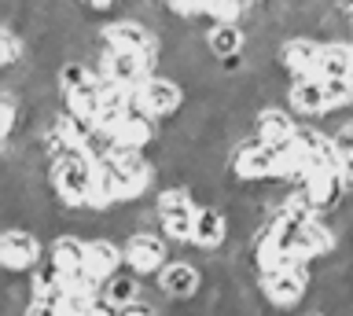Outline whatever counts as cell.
Masks as SVG:
<instances>
[{
  "label": "cell",
  "mask_w": 353,
  "mask_h": 316,
  "mask_svg": "<svg viewBox=\"0 0 353 316\" xmlns=\"http://www.w3.org/2000/svg\"><path fill=\"white\" fill-rule=\"evenodd\" d=\"M92 184H96V166L85 155L52 162V191L59 195V202L70 213L92 206Z\"/></svg>",
  "instance_id": "1"
},
{
  "label": "cell",
  "mask_w": 353,
  "mask_h": 316,
  "mask_svg": "<svg viewBox=\"0 0 353 316\" xmlns=\"http://www.w3.org/2000/svg\"><path fill=\"white\" fill-rule=\"evenodd\" d=\"M195 206H192V195L188 188H165L159 195V224H162V235H170L173 243H192V232H195Z\"/></svg>",
  "instance_id": "2"
},
{
  "label": "cell",
  "mask_w": 353,
  "mask_h": 316,
  "mask_svg": "<svg viewBox=\"0 0 353 316\" xmlns=\"http://www.w3.org/2000/svg\"><path fill=\"white\" fill-rule=\"evenodd\" d=\"M103 41L110 52H132V56H140L148 67L154 70V59H159V37H154V30H148L143 23H114L103 30Z\"/></svg>",
  "instance_id": "3"
},
{
  "label": "cell",
  "mask_w": 353,
  "mask_h": 316,
  "mask_svg": "<svg viewBox=\"0 0 353 316\" xmlns=\"http://www.w3.org/2000/svg\"><path fill=\"white\" fill-rule=\"evenodd\" d=\"M232 173L239 180H269L276 177V151L269 144H261L258 136L239 140L236 155H232Z\"/></svg>",
  "instance_id": "4"
},
{
  "label": "cell",
  "mask_w": 353,
  "mask_h": 316,
  "mask_svg": "<svg viewBox=\"0 0 353 316\" xmlns=\"http://www.w3.org/2000/svg\"><path fill=\"white\" fill-rule=\"evenodd\" d=\"M0 261H4L8 272H33L41 261V243L33 232H22V228H8L4 239H0Z\"/></svg>",
  "instance_id": "5"
},
{
  "label": "cell",
  "mask_w": 353,
  "mask_h": 316,
  "mask_svg": "<svg viewBox=\"0 0 353 316\" xmlns=\"http://www.w3.org/2000/svg\"><path fill=\"white\" fill-rule=\"evenodd\" d=\"M125 261L132 265V272L151 276V272L165 268V239L154 232H132L125 243Z\"/></svg>",
  "instance_id": "6"
},
{
  "label": "cell",
  "mask_w": 353,
  "mask_h": 316,
  "mask_svg": "<svg viewBox=\"0 0 353 316\" xmlns=\"http://www.w3.org/2000/svg\"><path fill=\"white\" fill-rule=\"evenodd\" d=\"M137 100L151 118H162V114H173L176 107L184 103V92H181V85L170 81V78H148L137 89Z\"/></svg>",
  "instance_id": "7"
},
{
  "label": "cell",
  "mask_w": 353,
  "mask_h": 316,
  "mask_svg": "<svg viewBox=\"0 0 353 316\" xmlns=\"http://www.w3.org/2000/svg\"><path fill=\"white\" fill-rule=\"evenodd\" d=\"M261 287H265V298L272 305H298L305 294V268H280V272H265L261 276Z\"/></svg>",
  "instance_id": "8"
},
{
  "label": "cell",
  "mask_w": 353,
  "mask_h": 316,
  "mask_svg": "<svg viewBox=\"0 0 353 316\" xmlns=\"http://www.w3.org/2000/svg\"><path fill=\"white\" fill-rule=\"evenodd\" d=\"M159 283H162V294L173 302H192L195 291H199V272L192 261H170L162 272H159Z\"/></svg>",
  "instance_id": "9"
},
{
  "label": "cell",
  "mask_w": 353,
  "mask_h": 316,
  "mask_svg": "<svg viewBox=\"0 0 353 316\" xmlns=\"http://www.w3.org/2000/svg\"><path fill=\"white\" fill-rule=\"evenodd\" d=\"M258 140L261 144H269L272 151H280V147H287L294 140V133H298V125L287 118L280 107H265V111H258Z\"/></svg>",
  "instance_id": "10"
},
{
  "label": "cell",
  "mask_w": 353,
  "mask_h": 316,
  "mask_svg": "<svg viewBox=\"0 0 353 316\" xmlns=\"http://www.w3.org/2000/svg\"><path fill=\"white\" fill-rule=\"evenodd\" d=\"M316 78L320 81H353V48L350 45H320V59H316Z\"/></svg>",
  "instance_id": "11"
},
{
  "label": "cell",
  "mask_w": 353,
  "mask_h": 316,
  "mask_svg": "<svg viewBox=\"0 0 353 316\" xmlns=\"http://www.w3.org/2000/svg\"><path fill=\"white\" fill-rule=\"evenodd\" d=\"M280 56H283V67L291 70L298 81H302V78H316V59H320V45H316V41L294 37V41H287V45L280 48Z\"/></svg>",
  "instance_id": "12"
},
{
  "label": "cell",
  "mask_w": 353,
  "mask_h": 316,
  "mask_svg": "<svg viewBox=\"0 0 353 316\" xmlns=\"http://www.w3.org/2000/svg\"><path fill=\"white\" fill-rule=\"evenodd\" d=\"M287 100H291V107H294L298 114H320V111H327V92H324V81H320V78L291 81Z\"/></svg>",
  "instance_id": "13"
},
{
  "label": "cell",
  "mask_w": 353,
  "mask_h": 316,
  "mask_svg": "<svg viewBox=\"0 0 353 316\" xmlns=\"http://www.w3.org/2000/svg\"><path fill=\"white\" fill-rule=\"evenodd\" d=\"M121 257L125 254H118V246L110 243V239H92V243H88V276H92L96 283L114 280Z\"/></svg>",
  "instance_id": "14"
},
{
  "label": "cell",
  "mask_w": 353,
  "mask_h": 316,
  "mask_svg": "<svg viewBox=\"0 0 353 316\" xmlns=\"http://www.w3.org/2000/svg\"><path fill=\"white\" fill-rule=\"evenodd\" d=\"M225 213L217 210V206H203V210L195 213V232H192V243L203 246V250H217L225 243Z\"/></svg>",
  "instance_id": "15"
},
{
  "label": "cell",
  "mask_w": 353,
  "mask_h": 316,
  "mask_svg": "<svg viewBox=\"0 0 353 316\" xmlns=\"http://www.w3.org/2000/svg\"><path fill=\"white\" fill-rule=\"evenodd\" d=\"M52 261L59 265L63 272H77V268H88V243H81L74 232H63L55 235L52 243Z\"/></svg>",
  "instance_id": "16"
},
{
  "label": "cell",
  "mask_w": 353,
  "mask_h": 316,
  "mask_svg": "<svg viewBox=\"0 0 353 316\" xmlns=\"http://www.w3.org/2000/svg\"><path fill=\"white\" fill-rule=\"evenodd\" d=\"M243 45H247V37H243L239 26H214L206 37V48L214 52L217 59H239Z\"/></svg>",
  "instance_id": "17"
},
{
  "label": "cell",
  "mask_w": 353,
  "mask_h": 316,
  "mask_svg": "<svg viewBox=\"0 0 353 316\" xmlns=\"http://www.w3.org/2000/svg\"><path fill=\"white\" fill-rule=\"evenodd\" d=\"M137 294H140L137 280H132V276H121V272H118L114 280H107L103 287H99V298L110 302L114 309H129V305H137V302H140Z\"/></svg>",
  "instance_id": "18"
},
{
  "label": "cell",
  "mask_w": 353,
  "mask_h": 316,
  "mask_svg": "<svg viewBox=\"0 0 353 316\" xmlns=\"http://www.w3.org/2000/svg\"><path fill=\"white\" fill-rule=\"evenodd\" d=\"M19 52H22V45H19L15 30H11V26H0V67L11 70V67L19 63Z\"/></svg>",
  "instance_id": "19"
},
{
  "label": "cell",
  "mask_w": 353,
  "mask_h": 316,
  "mask_svg": "<svg viewBox=\"0 0 353 316\" xmlns=\"http://www.w3.org/2000/svg\"><path fill=\"white\" fill-rule=\"evenodd\" d=\"M324 92H327V111L353 103V81H324Z\"/></svg>",
  "instance_id": "20"
},
{
  "label": "cell",
  "mask_w": 353,
  "mask_h": 316,
  "mask_svg": "<svg viewBox=\"0 0 353 316\" xmlns=\"http://www.w3.org/2000/svg\"><path fill=\"white\" fill-rule=\"evenodd\" d=\"M11 129H15V96L4 92L0 96V136L11 140Z\"/></svg>",
  "instance_id": "21"
},
{
  "label": "cell",
  "mask_w": 353,
  "mask_h": 316,
  "mask_svg": "<svg viewBox=\"0 0 353 316\" xmlns=\"http://www.w3.org/2000/svg\"><path fill=\"white\" fill-rule=\"evenodd\" d=\"M342 158V169H339V180H342V188L353 191V155H339Z\"/></svg>",
  "instance_id": "22"
},
{
  "label": "cell",
  "mask_w": 353,
  "mask_h": 316,
  "mask_svg": "<svg viewBox=\"0 0 353 316\" xmlns=\"http://www.w3.org/2000/svg\"><path fill=\"white\" fill-rule=\"evenodd\" d=\"M313 316H327V313H313Z\"/></svg>",
  "instance_id": "23"
},
{
  "label": "cell",
  "mask_w": 353,
  "mask_h": 316,
  "mask_svg": "<svg viewBox=\"0 0 353 316\" xmlns=\"http://www.w3.org/2000/svg\"><path fill=\"white\" fill-rule=\"evenodd\" d=\"M350 48H353V45H350Z\"/></svg>",
  "instance_id": "24"
}]
</instances>
